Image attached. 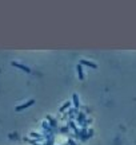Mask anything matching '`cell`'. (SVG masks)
<instances>
[{
    "label": "cell",
    "instance_id": "7a4b0ae2",
    "mask_svg": "<svg viewBox=\"0 0 136 145\" xmlns=\"http://www.w3.org/2000/svg\"><path fill=\"white\" fill-rule=\"evenodd\" d=\"M83 65H87V66H91L92 69H97V65H95V63H91V62H88V60H85V59H81L80 60Z\"/></svg>",
    "mask_w": 136,
    "mask_h": 145
},
{
    "label": "cell",
    "instance_id": "6da1fadb",
    "mask_svg": "<svg viewBox=\"0 0 136 145\" xmlns=\"http://www.w3.org/2000/svg\"><path fill=\"white\" fill-rule=\"evenodd\" d=\"M33 102H35V101H33V100L28 101V102H27V104L22 105V106H18V108H16V110H18V112H20V110H23V109H24V108H28V106H31V105H32Z\"/></svg>",
    "mask_w": 136,
    "mask_h": 145
},
{
    "label": "cell",
    "instance_id": "5b68a950",
    "mask_svg": "<svg viewBox=\"0 0 136 145\" xmlns=\"http://www.w3.org/2000/svg\"><path fill=\"white\" fill-rule=\"evenodd\" d=\"M77 71H79V77H80V79H83V71H81L80 66H77Z\"/></svg>",
    "mask_w": 136,
    "mask_h": 145
},
{
    "label": "cell",
    "instance_id": "3957f363",
    "mask_svg": "<svg viewBox=\"0 0 136 145\" xmlns=\"http://www.w3.org/2000/svg\"><path fill=\"white\" fill-rule=\"evenodd\" d=\"M13 66H18L19 69H22V70H24V71H27V73H31V70L30 69H28V67H26V66H22V65H18V63H15V62H13Z\"/></svg>",
    "mask_w": 136,
    "mask_h": 145
},
{
    "label": "cell",
    "instance_id": "277c9868",
    "mask_svg": "<svg viewBox=\"0 0 136 145\" xmlns=\"http://www.w3.org/2000/svg\"><path fill=\"white\" fill-rule=\"evenodd\" d=\"M74 102H75V106L79 108V102H77V95L76 94H74Z\"/></svg>",
    "mask_w": 136,
    "mask_h": 145
},
{
    "label": "cell",
    "instance_id": "8992f818",
    "mask_svg": "<svg viewBox=\"0 0 136 145\" xmlns=\"http://www.w3.org/2000/svg\"><path fill=\"white\" fill-rule=\"evenodd\" d=\"M68 105H70V102H66V104H64V106H63V108L60 109V112H63V110H64V109H66L67 106H68Z\"/></svg>",
    "mask_w": 136,
    "mask_h": 145
}]
</instances>
